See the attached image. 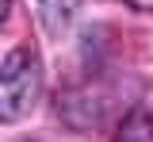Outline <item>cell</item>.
<instances>
[{
    "instance_id": "7a4b0ae2",
    "label": "cell",
    "mask_w": 153,
    "mask_h": 142,
    "mask_svg": "<svg viewBox=\"0 0 153 142\" xmlns=\"http://www.w3.org/2000/svg\"><path fill=\"white\" fill-rule=\"evenodd\" d=\"M57 115L69 127H76V131H92V127H100L107 119V104L92 88H73V92L57 96Z\"/></svg>"
},
{
    "instance_id": "6da1fadb",
    "label": "cell",
    "mask_w": 153,
    "mask_h": 142,
    "mask_svg": "<svg viewBox=\"0 0 153 142\" xmlns=\"http://www.w3.org/2000/svg\"><path fill=\"white\" fill-rule=\"evenodd\" d=\"M42 96V61L35 46H16L0 65V123H19Z\"/></svg>"
},
{
    "instance_id": "5b68a950",
    "label": "cell",
    "mask_w": 153,
    "mask_h": 142,
    "mask_svg": "<svg viewBox=\"0 0 153 142\" xmlns=\"http://www.w3.org/2000/svg\"><path fill=\"white\" fill-rule=\"evenodd\" d=\"M134 12H153V0H126Z\"/></svg>"
},
{
    "instance_id": "3957f363",
    "label": "cell",
    "mask_w": 153,
    "mask_h": 142,
    "mask_svg": "<svg viewBox=\"0 0 153 142\" xmlns=\"http://www.w3.org/2000/svg\"><path fill=\"white\" fill-rule=\"evenodd\" d=\"M76 12H80V0H38V23L50 39L69 35Z\"/></svg>"
},
{
    "instance_id": "277c9868",
    "label": "cell",
    "mask_w": 153,
    "mask_h": 142,
    "mask_svg": "<svg viewBox=\"0 0 153 142\" xmlns=\"http://www.w3.org/2000/svg\"><path fill=\"white\" fill-rule=\"evenodd\" d=\"M115 142H153V111H146V108L126 111L115 131Z\"/></svg>"
},
{
    "instance_id": "8992f818",
    "label": "cell",
    "mask_w": 153,
    "mask_h": 142,
    "mask_svg": "<svg viewBox=\"0 0 153 142\" xmlns=\"http://www.w3.org/2000/svg\"><path fill=\"white\" fill-rule=\"evenodd\" d=\"M4 16H8V0H0V23H4Z\"/></svg>"
}]
</instances>
